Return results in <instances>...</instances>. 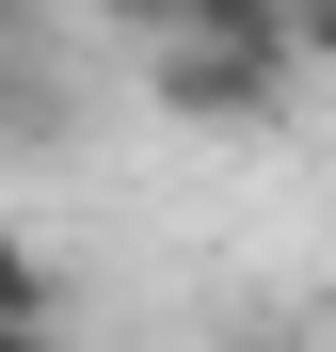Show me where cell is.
Returning <instances> with one entry per match:
<instances>
[{
	"instance_id": "cell-3",
	"label": "cell",
	"mask_w": 336,
	"mask_h": 352,
	"mask_svg": "<svg viewBox=\"0 0 336 352\" xmlns=\"http://www.w3.org/2000/svg\"><path fill=\"white\" fill-rule=\"evenodd\" d=\"M177 32H224V48H289V0H177Z\"/></svg>"
},
{
	"instance_id": "cell-4",
	"label": "cell",
	"mask_w": 336,
	"mask_h": 352,
	"mask_svg": "<svg viewBox=\"0 0 336 352\" xmlns=\"http://www.w3.org/2000/svg\"><path fill=\"white\" fill-rule=\"evenodd\" d=\"M289 65H304V80H336V0H289Z\"/></svg>"
},
{
	"instance_id": "cell-6",
	"label": "cell",
	"mask_w": 336,
	"mask_h": 352,
	"mask_svg": "<svg viewBox=\"0 0 336 352\" xmlns=\"http://www.w3.org/2000/svg\"><path fill=\"white\" fill-rule=\"evenodd\" d=\"M0 48H32V0H0Z\"/></svg>"
},
{
	"instance_id": "cell-7",
	"label": "cell",
	"mask_w": 336,
	"mask_h": 352,
	"mask_svg": "<svg viewBox=\"0 0 336 352\" xmlns=\"http://www.w3.org/2000/svg\"><path fill=\"white\" fill-rule=\"evenodd\" d=\"M0 352H65V336H16V320H0Z\"/></svg>"
},
{
	"instance_id": "cell-1",
	"label": "cell",
	"mask_w": 336,
	"mask_h": 352,
	"mask_svg": "<svg viewBox=\"0 0 336 352\" xmlns=\"http://www.w3.org/2000/svg\"><path fill=\"white\" fill-rule=\"evenodd\" d=\"M289 48H224V32H160L144 48V96L177 112V129H272V112H289Z\"/></svg>"
},
{
	"instance_id": "cell-5",
	"label": "cell",
	"mask_w": 336,
	"mask_h": 352,
	"mask_svg": "<svg viewBox=\"0 0 336 352\" xmlns=\"http://www.w3.org/2000/svg\"><path fill=\"white\" fill-rule=\"evenodd\" d=\"M80 16H96V32H128V48H160V32H177V0H80Z\"/></svg>"
},
{
	"instance_id": "cell-2",
	"label": "cell",
	"mask_w": 336,
	"mask_h": 352,
	"mask_svg": "<svg viewBox=\"0 0 336 352\" xmlns=\"http://www.w3.org/2000/svg\"><path fill=\"white\" fill-rule=\"evenodd\" d=\"M0 320H16V336H65V272H48L32 224H0Z\"/></svg>"
}]
</instances>
